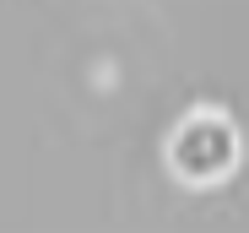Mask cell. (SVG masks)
<instances>
[{"instance_id": "obj_1", "label": "cell", "mask_w": 249, "mask_h": 233, "mask_svg": "<svg viewBox=\"0 0 249 233\" xmlns=\"http://www.w3.org/2000/svg\"><path fill=\"white\" fill-rule=\"evenodd\" d=\"M168 174L190 190H212L222 179H233V168L244 163V136L233 125V114L217 103H195L179 114V125L168 130Z\"/></svg>"}]
</instances>
